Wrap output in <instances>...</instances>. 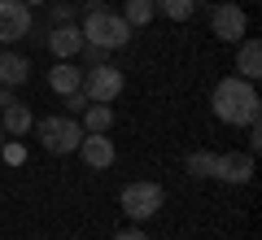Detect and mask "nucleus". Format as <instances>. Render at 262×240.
<instances>
[{
	"mask_svg": "<svg viewBox=\"0 0 262 240\" xmlns=\"http://www.w3.org/2000/svg\"><path fill=\"white\" fill-rule=\"evenodd\" d=\"M210 105H214V118L227 122V127H249V122H258V110H262L253 83H249V79H241V74L219 79Z\"/></svg>",
	"mask_w": 262,
	"mask_h": 240,
	"instance_id": "nucleus-1",
	"label": "nucleus"
},
{
	"mask_svg": "<svg viewBox=\"0 0 262 240\" xmlns=\"http://www.w3.org/2000/svg\"><path fill=\"white\" fill-rule=\"evenodd\" d=\"M83 44H96V48H122L131 39V27L122 13H110V9H96V13H83Z\"/></svg>",
	"mask_w": 262,
	"mask_h": 240,
	"instance_id": "nucleus-2",
	"label": "nucleus"
},
{
	"mask_svg": "<svg viewBox=\"0 0 262 240\" xmlns=\"http://www.w3.org/2000/svg\"><path fill=\"white\" fill-rule=\"evenodd\" d=\"M118 205H122V214H127L131 223H144V219H153V214L166 205V188L153 184V179H136V184H127L118 192Z\"/></svg>",
	"mask_w": 262,
	"mask_h": 240,
	"instance_id": "nucleus-3",
	"label": "nucleus"
},
{
	"mask_svg": "<svg viewBox=\"0 0 262 240\" xmlns=\"http://www.w3.org/2000/svg\"><path fill=\"white\" fill-rule=\"evenodd\" d=\"M35 136H39V144L48 148V153H57V157H66V153H75L79 148V140H83V127H79L70 114H53V118H39L35 122Z\"/></svg>",
	"mask_w": 262,
	"mask_h": 240,
	"instance_id": "nucleus-4",
	"label": "nucleus"
},
{
	"mask_svg": "<svg viewBox=\"0 0 262 240\" xmlns=\"http://www.w3.org/2000/svg\"><path fill=\"white\" fill-rule=\"evenodd\" d=\"M83 92H88V101H96V105L118 101V96H122V70H118V66H110V61L83 70Z\"/></svg>",
	"mask_w": 262,
	"mask_h": 240,
	"instance_id": "nucleus-5",
	"label": "nucleus"
},
{
	"mask_svg": "<svg viewBox=\"0 0 262 240\" xmlns=\"http://www.w3.org/2000/svg\"><path fill=\"white\" fill-rule=\"evenodd\" d=\"M210 31H214L223 44H241L245 31H249V22H245V9L236 5V0H219L214 9H210Z\"/></svg>",
	"mask_w": 262,
	"mask_h": 240,
	"instance_id": "nucleus-6",
	"label": "nucleus"
},
{
	"mask_svg": "<svg viewBox=\"0 0 262 240\" xmlns=\"http://www.w3.org/2000/svg\"><path fill=\"white\" fill-rule=\"evenodd\" d=\"M31 35V9L22 0H0V44H18Z\"/></svg>",
	"mask_w": 262,
	"mask_h": 240,
	"instance_id": "nucleus-7",
	"label": "nucleus"
},
{
	"mask_svg": "<svg viewBox=\"0 0 262 240\" xmlns=\"http://www.w3.org/2000/svg\"><path fill=\"white\" fill-rule=\"evenodd\" d=\"M79 157H83L92 170H105V166H114V157H118V148H114V140L105 136V131H83V140H79V148H75Z\"/></svg>",
	"mask_w": 262,
	"mask_h": 240,
	"instance_id": "nucleus-8",
	"label": "nucleus"
},
{
	"mask_svg": "<svg viewBox=\"0 0 262 240\" xmlns=\"http://www.w3.org/2000/svg\"><path fill=\"white\" fill-rule=\"evenodd\" d=\"M44 44H48V53H53L57 61H75V57L83 53V31H79L75 22H61V27H53L44 35Z\"/></svg>",
	"mask_w": 262,
	"mask_h": 240,
	"instance_id": "nucleus-9",
	"label": "nucleus"
},
{
	"mask_svg": "<svg viewBox=\"0 0 262 240\" xmlns=\"http://www.w3.org/2000/svg\"><path fill=\"white\" fill-rule=\"evenodd\" d=\"M223 184H249L253 179V153H214V175Z\"/></svg>",
	"mask_w": 262,
	"mask_h": 240,
	"instance_id": "nucleus-10",
	"label": "nucleus"
},
{
	"mask_svg": "<svg viewBox=\"0 0 262 240\" xmlns=\"http://www.w3.org/2000/svg\"><path fill=\"white\" fill-rule=\"evenodd\" d=\"M48 88H53L57 96H70L83 88V70H79L75 61H57L53 70H48Z\"/></svg>",
	"mask_w": 262,
	"mask_h": 240,
	"instance_id": "nucleus-11",
	"label": "nucleus"
},
{
	"mask_svg": "<svg viewBox=\"0 0 262 240\" xmlns=\"http://www.w3.org/2000/svg\"><path fill=\"white\" fill-rule=\"evenodd\" d=\"M236 74L249 79V83L262 74V44H258V39H249V35L241 39V48H236Z\"/></svg>",
	"mask_w": 262,
	"mask_h": 240,
	"instance_id": "nucleus-12",
	"label": "nucleus"
},
{
	"mask_svg": "<svg viewBox=\"0 0 262 240\" xmlns=\"http://www.w3.org/2000/svg\"><path fill=\"white\" fill-rule=\"evenodd\" d=\"M27 74H31V61L22 53H0V88L27 83Z\"/></svg>",
	"mask_w": 262,
	"mask_h": 240,
	"instance_id": "nucleus-13",
	"label": "nucleus"
},
{
	"mask_svg": "<svg viewBox=\"0 0 262 240\" xmlns=\"http://www.w3.org/2000/svg\"><path fill=\"white\" fill-rule=\"evenodd\" d=\"M0 127H5V136H27V131L35 127V118H31V110L22 101H13V105L0 110Z\"/></svg>",
	"mask_w": 262,
	"mask_h": 240,
	"instance_id": "nucleus-14",
	"label": "nucleus"
},
{
	"mask_svg": "<svg viewBox=\"0 0 262 240\" xmlns=\"http://www.w3.org/2000/svg\"><path fill=\"white\" fill-rule=\"evenodd\" d=\"M122 18H127V27H149L158 18V9H153V0H127L122 5Z\"/></svg>",
	"mask_w": 262,
	"mask_h": 240,
	"instance_id": "nucleus-15",
	"label": "nucleus"
},
{
	"mask_svg": "<svg viewBox=\"0 0 262 240\" xmlns=\"http://www.w3.org/2000/svg\"><path fill=\"white\" fill-rule=\"evenodd\" d=\"M79 127H83V131H110V127H114V110L92 101V105L83 110V122H79Z\"/></svg>",
	"mask_w": 262,
	"mask_h": 240,
	"instance_id": "nucleus-16",
	"label": "nucleus"
},
{
	"mask_svg": "<svg viewBox=\"0 0 262 240\" xmlns=\"http://www.w3.org/2000/svg\"><path fill=\"white\" fill-rule=\"evenodd\" d=\"M153 9L166 13L170 22H188V18L196 13V0H153Z\"/></svg>",
	"mask_w": 262,
	"mask_h": 240,
	"instance_id": "nucleus-17",
	"label": "nucleus"
},
{
	"mask_svg": "<svg viewBox=\"0 0 262 240\" xmlns=\"http://www.w3.org/2000/svg\"><path fill=\"white\" fill-rule=\"evenodd\" d=\"M188 175H192V179H210V175H214V153H210V148L192 153V157H188Z\"/></svg>",
	"mask_w": 262,
	"mask_h": 240,
	"instance_id": "nucleus-18",
	"label": "nucleus"
},
{
	"mask_svg": "<svg viewBox=\"0 0 262 240\" xmlns=\"http://www.w3.org/2000/svg\"><path fill=\"white\" fill-rule=\"evenodd\" d=\"M75 5H61V0H48V22L53 27H61V22H75Z\"/></svg>",
	"mask_w": 262,
	"mask_h": 240,
	"instance_id": "nucleus-19",
	"label": "nucleus"
},
{
	"mask_svg": "<svg viewBox=\"0 0 262 240\" xmlns=\"http://www.w3.org/2000/svg\"><path fill=\"white\" fill-rule=\"evenodd\" d=\"M61 105H66V114H70V118H75V114H83V110H88V105H92V101H88V92H83V88H79V92L61 96Z\"/></svg>",
	"mask_w": 262,
	"mask_h": 240,
	"instance_id": "nucleus-20",
	"label": "nucleus"
},
{
	"mask_svg": "<svg viewBox=\"0 0 262 240\" xmlns=\"http://www.w3.org/2000/svg\"><path fill=\"white\" fill-rule=\"evenodd\" d=\"M83 57H88V70H92V66H105V57H110V48H96V44H83Z\"/></svg>",
	"mask_w": 262,
	"mask_h": 240,
	"instance_id": "nucleus-21",
	"label": "nucleus"
},
{
	"mask_svg": "<svg viewBox=\"0 0 262 240\" xmlns=\"http://www.w3.org/2000/svg\"><path fill=\"white\" fill-rule=\"evenodd\" d=\"M0 148H5V162H13V166L27 157V153H22V144H0Z\"/></svg>",
	"mask_w": 262,
	"mask_h": 240,
	"instance_id": "nucleus-22",
	"label": "nucleus"
},
{
	"mask_svg": "<svg viewBox=\"0 0 262 240\" xmlns=\"http://www.w3.org/2000/svg\"><path fill=\"white\" fill-rule=\"evenodd\" d=\"M114 240H149V236H144L140 227H122V231H118V236H114Z\"/></svg>",
	"mask_w": 262,
	"mask_h": 240,
	"instance_id": "nucleus-23",
	"label": "nucleus"
},
{
	"mask_svg": "<svg viewBox=\"0 0 262 240\" xmlns=\"http://www.w3.org/2000/svg\"><path fill=\"white\" fill-rule=\"evenodd\" d=\"M258 144H262V131H258V122H249V153H258Z\"/></svg>",
	"mask_w": 262,
	"mask_h": 240,
	"instance_id": "nucleus-24",
	"label": "nucleus"
},
{
	"mask_svg": "<svg viewBox=\"0 0 262 240\" xmlns=\"http://www.w3.org/2000/svg\"><path fill=\"white\" fill-rule=\"evenodd\" d=\"M18 101V96H13V88H0V110H5V105H13Z\"/></svg>",
	"mask_w": 262,
	"mask_h": 240,
	"instance_id": "nucleus-25",
	"label": "nucleus"
},
{
	"mask_svg": "<svg viewBox=\"0 0 262 240\" xmlns=\"http://www.w3.org/2000/svg\"><path fill=\"white\" fill-rule=\"evenodd\" d=\"M96 9H105V0H83V13H96Z\"/></svg>",
	"mask_w": 262,
	"mask_h": 240,
	"instance_id": "nucleus-26",
	"label": "nucleus"
},
{
	"mask_svg": "<svg viewBox=\"0 0 262 240\" xmlns=\"http://www.w3.org/2000/svg\"><path fill=\"white\" fill-rule=\"evenodd\" d=\"M22 5H27V9H35V5H48V0H22Z\"/></svg>",
	"mask_w": 262,
	"mask_h": 240,
	"instance_id": "nucleus-27",
	"label": "nucleus"
},
{
	"mask_svg": "<svg viewBox=\"0 0 262 240\" xmlns=\"http://www.w3.org/2000/svg\"><path fill=\"white\" fill-rule=\"evenodd\" d=\"M0 144H5V127H0Z\"/></svg>",
	"mask_w": 262,
	"mask_h": 240,
	"instance_id": "nucleus-28",
	"label": "nucleus"
}]
</instances>
